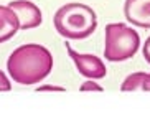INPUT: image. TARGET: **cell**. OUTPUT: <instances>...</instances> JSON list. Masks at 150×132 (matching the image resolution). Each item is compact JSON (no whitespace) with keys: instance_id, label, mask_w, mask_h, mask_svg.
Listing matches in <instances>:
<instances>
[{"instance_id":"cell-1","label":"cell","mask_w":150,"mask_h":132,"mask_svg":"<svg viewBox=\"0 0 150 132\" xmlns=\"http://www.w3.org/2000/svg\"><path fill=\"white\" fill-rule=\"evenodd\" d=\"M7 70L15 83L31 86L43 81L53 70V55L38 43L22 45L12 51L7 60Z\"/></svg>"},{"instance_id":"cell-2","label":"cell","mask_w":150,"mask_h":132,"mask_svg":"<svg viewBox=\"0 0 150 132\" xmlns=\"http://www.w3.org/2000/svg\"><path fill=\"white\" fill-rule=\"evenodd\" d=\"M53 25L66 40H84L97 28V15L94 9L81 2H69L54 12Z\"/></svg>"},{"instance_id":"cell-3","label":"cell","mask_w":150,"mask_h":132,"mask_svg":"<svg viewBox=\"0 0 150 132\" xmlns=\"http://www.w3.org/2000/svg\"><path fill=\"white\" fill-rule=\"evenodd\" d=\"M104 40V58L110 63L125 61L139 51L140 36L135 28L127 23H107Z\"/></svg>"},{"instance_id":"cell-4","label":"cell","mask_w":150,"mask_h":132,"mask_svg":"<svg viewBox=\"0 0 150 132\" xmlns=\"http://www.w3.org/2000/svg\"><path fill=\"white\" fill-rule=\"evenodd\" d=\"M64 46H66L68 55L73 60L76 70L81 76L88 79H102L107 75V68L99 56L89 55V53H78L76 50L71 48L69 41H64Z\"/></svg>"},{"instance_id":"cell-5","label":"cell","mask_w":150,"mask_h":132,"mask_svg":"<svg viewBox=\"0 0 150 132\" xmlns=\"http://www.w3.org/2000/svg\"><path fill=\"white\" fill-rule=\"evenodd\" d=\"M8 7L15 12L20 23V30H31L40 26L43 22V13L38 9V5L28 0H13L10 2Z\"/></svg>"},{"instance_id":"cell-6","label":"cell","mask_w":150,"mask_h":132,"mask_svg":"<svg viewBox=\"0 0 150 132\" xmlns=\"http://www.w3.org/2000/svg\"><path fill=\"white\" fill-rule=\"evenodd\" d=\"M124 15L130 25L150 28V0H125Z\"/></svg>"},{"instance_id":"cell-7","label":"cell","mask_w":150,"mask_h":132,"mask_svg":"<svg viewBox=\"0 0 150 132\" xmlns=\"http://www.w3.org/2000/svg\"><path fill=\"white\" fill-rule=\"evenodd\" d=\"M20 30V23L15 12L8 5H0V43L8 41Z\"/></svg>"},{"instance_id":"cell-8","label":"cell","mask_w":150,"mask_h":132,"mask_svg":"<svg viewBox=\"0 0 150 132\" xmlns=\"http://www.w3.org/2000/svg\"><path fill=\"white\" fill-rule=\"evenodd\" d=\"M120 91H150V73L137 71L125 76V79L120 84Z\"/></svg>"},{"instance_id":"cell-9","label":"cell","mask_w":150,"mask_h":132,"mask_svg":"<svg viewBox=\"0 0 150 132\" xmlns=\"http://www.w3.org/2000/svg\"><path fill=\"white\" fill-rule=\"evenodd\" d=\"M81 91H102V86L96 83V79H89V81H84L83 84L79 86Z\"/></svg>"},{"instance_id":"cell-10","label":"cell","mask_w":150,"mask_h":132,"mask_svg":"<svg viewBox=\"0 0 150 132\" xmlns=\"http://www.w3.org/2000/svg\"><path fill=\"white\" fill-rule=\"evenodd\" d=\"M12 89V83H10V79L7 78L4 71L0 70V91H10Z\"/></svg>"},{"instance_id":"cell-11","label":"cell","mask_w":150,"mask_h":132,"mask_svg":"<svg viewBox=\"0 0 150 132\" xmlns=\"http://www.w3.org/2000/svg\"><path fill=\"white\" fill-rule=\"evenodd\" d=\"M36 91H64V88L61 86H53V84H43V86H38Z\"/></svg>"},{"instance_id":"cell-12","label":"cell","mask_w":150,"mask_h":132,"mask_svg":"<svg viewBox=\"0 0 150 132\" xmlns=\"http://www.w3.org/2000/svg\"><path fill=\"white\" fill-rule=\"evenodd\" d=\"M142 53H144V58H145V61L150 65V36L144 41V50H142Z\"/></svg>"}]
</instances>
